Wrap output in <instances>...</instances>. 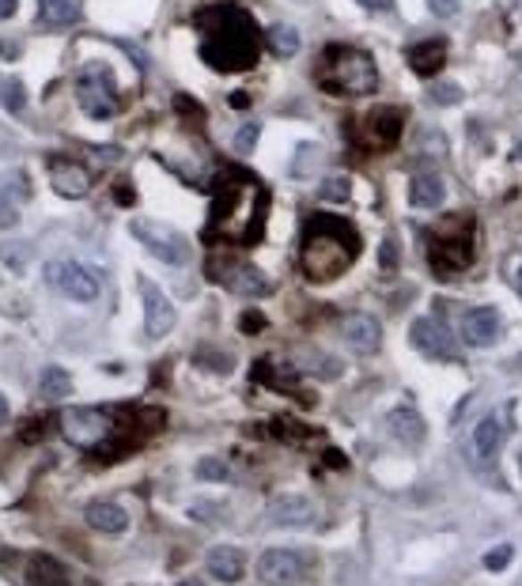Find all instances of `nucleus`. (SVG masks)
<instances>
[{"label":"nucleus","instance_id":"nucleus-1","mask_svg":"<svg viewBox=\"0 0 522 586\" xmlns=\"http://www.w3.org/2000/svg\"><path fill=\"white\" fill-rule=\"evenodd\" d=\"M269 216V194L265 186L243 167H228L212 186V209H209V231L204 239H224L235 246H250L261 239Z\"/></svg>","mask_w":522,"mask_h":586},{"label":"nucleus","instance_id":"nucleus-2","mask_svg":"<svg viewBox=\"0 0 522 586\" xmlns=\"http://www.w3.org/2000/svg\"><path fill=\"white\" fill-rule=\"evenodd\" d=\"M201 35V61L216 72H246L258 65L261 35L254 15L239 4H209L194 15Z\"/></svg>","mask_w":522,"mask_h":586},{"label":"nucleus","instance_id":"nucleus-3","mask_svg":"<svg viewBox=\"0 0 522 586\" xmlns=\"http://www.w3.org/2000/svg\"><path fill=\"white\" fill-rule=\"evenodd\" d=\"M360 253V231L337 216H311L303 250H299V268L311 284H329L341 273H348V265Z\"/></svg>","mask_w":522,"mask_h":586},{"label":"nucleus","instance_id":"nucleus-4","mask_svg":"<svg viewBox=\"0 0 522 586\" xmlns=\"http://www.w3.org/2000/svg\"><path fill=\"white\" fill-rule=\"evenodd\" d=\"M314 76L329 95H348V99H363L378 87V69L375 57L368 50H356V45H341L329 42L319 65H314Z\"/></svg>","mask_w":522,"mask_h":586},{"label":"nucleus","instance_id":"nucleus-5","mask_svg":"<svg viewBox=\"0 0 522 586\" xmlns=\"http://www.w3.org/2000/svg\"><path fill=\"white\" fill-rule=\"evenodd\" d=\"M473 246H477V219L469 212L443 216L428 231V261L435 268V276L451 280L458 273H466L473 265Z\"/></svg>","mask_w":522,"mask_h":586},{"label":"nucleus","instance_id":"nucleus-6","mask_svg":"<svg viewBox=\"0 0 522 586\" xmlns=\"http://www.w3.org/2000/svg\"><path fill=\"white\" fill-rule=\"evenodd\" d=\"M114 427H118V417L110 413V409H65V417H61V432H65L69 442L84 450H95L99 454L110 439H114Z\"/></svg>","mask_w":522,"mask_h":586},{"label":"nucleus","instance_id":"nucleus-7","mask_svg":"<svg viewBox=\"0 0 522 586\" xmlns=\"http://www.w3.org/2000/svg\"><path fill=\"white\" fill-rule=\"evenodd\" d=\"M76 99L87 110L91 118H114L118 114V87H114V72L103 61H91L76 76Z\"/></svg>","mask_w":522,"mask_h":586},{"label":"nucleus","instance_id":"nucleus-8","mask_svg":"<svg viewBox=\"0 0 522 586\" xmlns=\"http://www.w3.org/2000/svg\"><path fill=\"white\" fill-rule=\"evenodd\" d=\"M204 276L224 284L228 292H239V295H265L269 292V276L258 265L239 261V258H209L204 261Z\"/></svg>","mask_w":522,"mask_h":586},{"label":"nucleus","instance_id":"nucleus-9","mask_svg":"<svg viewBox=\"0 0 522 586\" xmlns=\"http://www.w3.org/2000/svg\"><path fill=\"white\" fill-rule=\"evenodd\" d=\"M42 276L50 288H57L61 295L69 299H80V303H91L95 295H99V273H91L87 265H76V261H50L42 268Z\"/></svg>","mask_w":522,"mask_h":586},{"label":"nucleus","instance_id":"nucleus-10","mask_svg":"<svg viewBox=\"0 0 522 586\" xmlns=\"http://www.w3.org/2000/svg\"><path fill=\"white\" fill-rule=\"evenodd\" d=\"M129 231H133V239L145 243L160 261H167V265L189 261V243L174 227H163V224H155V219H133Z\"/></svg>","mask_w":522,"mask_h":586},{"label":"nucleus","instance_id":"nucleus-11","mask_svg":"<svg viewBox=\"0 0 522 586\" xmlns=\"http://www.w3.org/2000/svg\"><path fill=\"white\" fill-rule=\"evenodd\" d=\"M402 121L405 114L398 106H375L360 125V144L368 152H390L402 136Z\"/></svg>","mask_w":522,"mask_h":586},{"label":"nucleus","instance_id":"nucleus-12","mask_svg":"<svg viewBox=\"0 0 522 586\" xmlns=\"http://www.w3.org/2000/svg\"><path fill=\"white\" fill-rule=\"evenodd\" d=\"M46 167H50V186H54V194L57 197H87V189H91V170L84 163H76L72 155H50L46 160Z\"/></svg>","mask_w":522,"mask_h":586},{"label":"nucleus","instance_id":"nucleus-13","mask_svg":"<svg viewBox=\"0 0 522 586\" xmlns=\"http://www.w3.org/2000/svg\"><path fill=\"white\" fill-rule=\"evenodd\" d=\"M303 557L292 549H265L258 560V579L269 586H295L303 579Z\"/></svg>","mask_w":522,"mask_h":586},{"label":"nucleus","instance_id":"nucleus-14","mask_svg":"<svg viewBox=\"0 0 522 586\" xmlns=\"http://www.w3.org/2000/svg\"><path fill=\"white\" fill-rule=\"evenodd\" d=\"M137 288H140V299H145V334L155 341V337H167L174 329V307L170 299L155 288L148 276H137Z\"/></svg>","mask_w":522,"mask_h":586},{"label":"nucleus","instance_id":"nucleus-15","mask_svg":"<svg viewBox=\"0 0 522 586\" xmlns=\"http://www.w3.org/2000/svg\"><path fill=\"white\" fill-rule=\"evenodd\" d=\"M413 344L432 359H454V341H451L447 329H443L439 318H417L413 322Z\"/></svg>","mask_w":522,"mask_h":586},{"label":"nucleus","instance_id":"nucleus-16","mask_svg":"<svg viewBox=\"0 0 522 586\" xmlns=\"http://www.w3.org/2000/svg\"><path fill=\"white\" fill-rule=\"evenodd\" d=\"M462 337L473 348H488L500 337V310L493 307H473L466 318H462Z\"/></svg>","mask_w":522,"mask_h":586},{"label":"nucleus","instance_id":"nucleus-17","mask_svg":"<svg viewBox=\"0 0 522 586\" xmlns=\"http://www.w3.org/2000/svg\"><path fill=\"white\" fill-rule=\"evenodd\" d=\"M341 334L356 352H375V348L383 344V329H378V322L368 318V314H348L341 322Z\"/></svg>","mask_w":522,"mask_h":586},{"label":"nucleus","instance_id":"nucleus-18","mask_svg":"<svg viewBox=\"0 0 522 586\" xmlns=\"http://www.w3.org/2000/svg\"><path fill=\"white\" fill-rule=\"evenodd\" d=\"M447 65V42L443 38H428V42H417L409 45V69L417 76H435Z\"/></svg>","mask_w":522,"mask_h":586},{"label":"nucleus","instance_id":"nucleus-19","mask_svg":"<svg viewBox=\"0 0 522 586\" xmlns=\"http://www.w3.org/2000/svg\"><path fill=\"white\" fill-rule=\"evenodd\" d=\"M269 518L280 526H311L314 522V507L303 496H277L269 503Z\"/></svg>","mask_w":522,"mask_h":586},{"label":"nucleus","instance_id":"nucleus-20","mask_svg":"<svg viewBox=\"0 0 522 586\" xmlns=\"http://www.w3.org/2000/svg\"><path fill=\"white\" fill-rule=\"evenodd\" d=\"M209 572L220 582H239L243 572H246V557H243L239 549H231V545H216L209 552Z\"/></svg>","mask_w":522,"mask_h":586},{"label":"nucleus","instance_id":"nucleus-21","mask_svg":"<svg viewBox=\"0 0 522 586\" xmlns=\"http://www.w3.org/2000/svg\"><path fill=\"white\" fill-rule=\"evenodd\" d=\"M87 526L99 530V533H121L129 526V515H125V507L110 503V499H99L87 507Z\"/></svg>","mask_w":522,"mask_h":586},{"label":"nucleus","instance_id":"nucleus-22","mask_svg":"<svg viewBox=\"0 0 522 586\" xmlns=\"http://www.w3.org/2000/svg\"><path fill=\"white\" fill-rule=\"evenodd\" d=\"M386 424H390V432L398 435L402 442H409V447H417V442L424 439V420H420V413H417L413 405H398V409H390Z\"/></svg>","mask_w":522,"mask_h":586},{"label":"nucleus","instance_id":"nucleus-23","mask_svg":"<svg viewBox=\"0 0 522 586\" xmlns=\"http://www.w3.org/2000/svg\"><path fill=\"white\" fill-rule=\"evenodd\" d=\"M443 197H447V186H443L439 174H417L413 186H409V201H413V209H439Z\"/></svg>","mask_w":522,"mask_h":586},{"label":"nucleus","instance_id":"nucleus-24","mask_svg":"<svg viewBox=\"0 0 522 586\" xmlns=\"http://www.w3.org/2000/svg\"><path fill=\"white\" fill-rule=\"evenodd\" d=\"M500 447H503V420L493 413L477 424V432H473V450H477V458H485V462H493L500 454Z\"/></svg>","mask_w":522,"mask_h":586},{"label":"nucleus","instance_id":"nucleus-25","mask_svg":"<svg viewBox=\"0 0 522 586\" xmlns=\"http://www.w3.org/2000/svg\"><path fill=\"white\" fill-rule=\"evenodd\" d=\"M80 12H84L80 0H38V20L46 27H69L80 20Z\"/></svg>","mask_w":522,"mask_h":586},{"label":"nucleus","instance_id":"nucleus-26","mask_svg":"<svg viewBox=\"0 0 522 586\" xmlns=\"http://www.w3.org/2000/svg\"><path fill=\"white\" fill-rule=\"evenodd\" d=\"M27 586H69V575L54 557H38L27 572Z\"/></svg>","mask_w":522,"mask_h":586},{"label":"nucleus","instance_id":"nucleus-27","mask_svg":"<svg viewBox=\"0 0 522 586\" xmlns=\"http://www.w3.org/2000/svg\"><path fill=\"white\" fill-rule=\"evenodd\" d=\"M38 393L46 401H61V398H69L72 393V378L65 367H46L42 371V383H38Z\"/></svg>","mask_w":522,"mask_h":586},{"label":"nucleus","instance_id":"nucleus-28","mask_svg":"<svg viewBox=\"0 0 522 586\" xmlns=\"http://www.w3.org/2000/svg\"><path fill=\"white\" fill-rule=\"evenodd\" d=\"M265 45H269V50H273L277 57H292V54H299V30H295V27H288V23L269 27Z\"/></svg>","mask_w":522,"mask_h":586},{"label":"nucleus","instance_id":"nucleus-29","mask_svg":"<svg viewBox=\"0 0 522 586\" xmlns=\"http://www.w3.org/2000/svg\"><path fill=\"white\" fill-rule=\"evenodd\" d=\"M0 103H4L12 114H23V106H27V87L15 80V76H0Z\"/></svg>","mask_w":522,"mask_h":586},{"label":"nucleus","instance_id":"nucleus-30","mask_svg":"<svg viewBox=\"0 0 522 586\" xmlns=\"http://www.w3.org/2000/svg\"><path fill=\"white\" fill-rule=\"evenodd\" d=\"M197 477L201 481H228L231 469H228V462H220V458H201V462H197Z\"/></svg>","mask_w":522,"mask_h":586},{"label":"nucleus","instance_id":"nucleus-31","mask_svg":"<svg viewBox=\"0 0 522 586\" xmlns=\"http://www.w3.org/2000/svg\"><path fill=\"white\" fill-rule=\"evenodd\" d=\"M428 99H432L435 106L462 103V87H458V84H432V87H428Z\"/></svg>","mask_w":522,"mask_h":586},{"label":"nucleus","instance_id":"nucleus-32","mask_svg":"<svg viewBox=\"0 0 522 586\" xmlns=\"http://www.w3.org/2000/svg\"><path fill=\"white\" fill-rule=\"evenodd\" d=\"M488 572H503V567L511 564V545H500V549H493V552H485V560H481Z\"/></svg>","mask_w":522,"mask_h":586},{"label":"nucleus","instance_id":"nucleus-33","mask_svg":"<svg viewBox=\"0 0 522 586\" xmlns=\"http://www.w3.org/2000/svg\"><path fill=\"white\" fill-rule=\"evenodd\" d=\"M348 194H352V182H348V178H329L322 186V197L326 201H348Z\"/></svg>","mask_w":522,"mask_h":586},{"label":"nucleus","instance_id":"nucleus-34","mask_svg":"<svg viewBox=\"0 0 522 586\" xmlns=\"http://www.w3.org/2000/svg\"><path fill=\"white\" fill-rule=\"evenodd\" d=\"M254 144H258V125H243L239 136H235V148H239V152H254Z\"/></svg>","mask_w":522,"mask_h":586},{"label":"nucleus","instance_id":"nucleus-35","mask_svg":"<svg viewBox=\"0 0 522 586\" xmlns=\"http://www.w3.org/2000/svg\"><path fill=\"white\" fill-rule=\"evenodd\" d=\"M239 329H243V334H261V329H265V314L261 310H246Z\"/></svg>","mask_w":522,"mask_h":586},{"label":"nucleus","instance_id":"nucleus-36","mask_svg":"<svg viewBox=\"0 0 522 586\" xmlns=\"http://www.w3.org/2000/svg\"><path fill=\"white\" fill-rule=\"evenodd\" d=\"M458 4H462V0H428V8H432L435 15H454Z\"/></svg>","mask_w":522,"mask_h":586},{"label":"nucleus","instance_id":"nucleus-37","mask_svg":"<svg viewBox=\"0 0 522 586\" xmlns=\"http://www.w3.org/2000/svg\"><path fill=\"white\" fill-rule=\"evenodd\" d=\"M394 265H398V246H394V239H386V243H383V268L390 273Z\"/></svg>","mask_w":522,"mask_h":586},{"label":"nucleus","instance_id":"nucleus-38","mask_svg":"<svg viewBox=\"0 0 522 586\" xmlns=\"http://www.w3.org/2000/svg\"><path fill=\"white\" fill-rule=\"evenodd\" d=\"M0 227H15V209L8 201H0Z\"/></svg>","mask_w":522,"mask_h":586},{"label":"nucleus","instance_id":"nucleus-39","mask_svg":"<svg viewBox=\"0 0 522 586\" xmlns=\"http://www.w3.org/2000/svg\"><path fill=\"white\" fill-rule=\"evenodd\" d=\"M114 197H118V204H133V189L125 186V182H118L114 186Z\"/></svg>","mask_w":522,"mask_h":586},{"label":"nucleus","instance_id":"nucleus-40","mask_svg":"<svg viewBox=\"0 0 522 586\" xmlns=\"http://www.w3.org/2000/svg\"><path fill=\"white\" fill-rule=\"evenodd\" d=\"M15 8H20V0H0V20H12Z\"/></svg>","mask_w":522,"mask_h":586},{"label":"nucleus","instance_id":"nucleus-41","mask_svg":"<svg viewBox=\"0 0 522 586\" xmlns=\"http://www.w3.org/2000/svg\"><path fill=\"white\" fill-rule=\"evenodd\" d=\"M360 4H363V8H371V12H378V8H390L394 0H360Z\"/></svg>","mask_w":522,"mask_h":586},{"label":"nucleus","instance_id":"nucleus-42","mask_svg":"<svg viewBox=\"0 0 522 586\" xmlns=\"http://www.w3.org/2000/svg\"><path fill=\"white\" fill-rule=\"evenodd\" d=\"M0 45H4V50H0V57H15V54H20V45H15V42H0Z\"/></svg>","mask_w":522,"mask_h":586},{"label":"nucleus","instance_id":"nucleus-43","mask_svg":"<svg viewBox=\"0 0 522 586\" xmlns=\"http://www.w3.org/2000/svg\"><path fill=\"white\" fill-rule=\"evenodd\" d=\"M231 103H235V106H239V110H246V103H250V99H246V95H243V91H235V95H231Z\"/></svg>","mask_w":522,"mask_h":586},{"label":"nucleus","instance_id":"nucleus-44","mask_svg":"<svg viewBox=\"0 0 522 586\" xmlns=\"http://www.w3.org/2000/svg\"><path fill=\"white\" fill-rule=\"evenodd\" d=\"M326 462H329V466H344V458H341L337 450H329V454H326Z\"/></svg>","mask_w":522,"mask_h":586},{"label":"nucleus","instance_id":"nucleus-45","mask_svg":"<svg viewBox=\"0 0 522 586\" xmlns=\"http://www.w3.org/2000/svg\"><path fill=\"white\" fill-rule=\"evenodd\" d=\"M178 586H204V582H201V579H182Z\"/></svg>","mask_w":522,"mask_h":586},{"label":"nucleus","instance_id":"nucleus-46","mask_svg":"<svg viewBox=\"0 0 522 586\" xmlns=\"http://www.w3.org/2000/svg\"><path fill=\"white\" fill-rule=\"evenodd\" d=\"M518 292H522V268H518Z\"/></svg>","mask_w":522,"mask_h":586},{"label":"nucleus","instance_id":"nucleus-47","mask_svg":"<svg viewBox=\"0 0 522 586\" xmlns=\"http://www.w3.org/2000/svg\"><path fill=\"white\" fill-rule=\"evenodd\" d=\"M518 160H522V140H518Z\"/></svg>","mask_w":522,"mask_h":586},{"label":"nucleus","instance_id":"nucleus-48","mask_svg":"<svg viewBox=\"0 0 522 586\" xmlns=\"http://www.w3.org/2000/svg\"><path fill=\"white\" fill-rule=\"evenodd\" d=\"M518 466H522V454H518Z\"/></svg>","mask_w":522,"mask_h":586}]
</instances>
